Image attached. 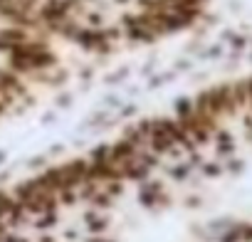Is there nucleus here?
I'll return each instance as SVG.
<instances>
[{"label":"nucleus","instance_id":"nucleus-1","mask_svg":"<svg viewBox=\"0 0 252 242\" xmlns=\"http://www.w3.org/2000/svg\"><path fill=\"white\" fill-rule=\"evenodd\" d=\"M111 3H114V5H131L134 0H111Z\"/></svg>","mask_w":252,"mask_h":242}]
</instances>
